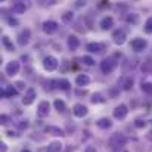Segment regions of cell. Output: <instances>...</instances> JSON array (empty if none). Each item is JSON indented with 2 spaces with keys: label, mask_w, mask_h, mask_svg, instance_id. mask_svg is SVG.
Instances as JSON below:
<instances>
[{
  "label": "cell",
  "mask_w": 152,
  "mask_h": 152,
  "mask_svg": "<svg viewBox=\"0 0 152 152\" xmlns=\"http://www.w3.org/2000/svg\"><path fill=\"white\" fill-rule=\"evenodd\" d=\"M126 143H127V136H124L123 133H114L108 139V146L114 152H118L121 148H124Z\"/></svg>",
  "instance_id": "6da1fadb"
},
{
  "label": "cell",
  "mask_w": 152,
  "mask_h": 152,
  "mask_svg": "<svg viewBox=\"0 0 152 152\" xmlns=\"http://www.w3.org/2000/svg\"><path fill=\"white\" fill-rule=\"evenodd\" d=\"M118 66V61L114 59V58H106L101 62V71L103 74H111L117 69Z\"/></svg>",
  "instance_id": "7a4b0ae2"
},
{
  "label": "cell",
  "mask_w": 152,
  "mask_h": 152,
  "mask_svg": "<svg viewBox=\"0 0 152 152\" xmlns=\"http://www.w3.org/2000/svg\"><path fill=\"white\" fill-rule=\"evenodd\" d=\"M112 40H114V43H115L117 46L124 45V43H126V40H127V31H126V30H123V28L115 30V31L112 33Z\"/></svg>",
  "instance_id": "3957f363"
},
{
  "label": "cell",
  "mask_w": 152,
  "mask_h": 152,
  "mask_svg": "<svg viewBox=\"0 0 152 152\" xmlns=\"http://www.w3.org/2000/svg\"><path fill=\"white\" fill-rule=\"evenodd\" d=\"M30 39H31V30H30V28L22 30V31L18 34V37H16L18 45H19L21 48H25V46L30 43Z\"/></svg>",
  "instance_id": "277c9868"
},
{
  "label": "cell",
  "mask_w": 152,
  "mask_h": 152,
  "mask_svg": "<svg viewBox=\"0 0 152 152\" xmlns=\"http://www.w3.org/2000/svg\"><path fill=\"white\" fill-rule=\"evenodd\" d=\"M19 69H21L19 62H18V61H10V62H7V65H6V68H4V72H6V75L13 77V75H16V74L19 72Z\"/></svg>",
  "instance_id": "5b68a950"
},
{
  "label": "cell",
  "mask_w": 152,
  "mask_h": 152,
  "mask_svg": "<svg viewBox=\"0 0 152 152\" xmlns=\"http://www.w3.org/2000/svg\"><path fill=\"white\" fill-rule=\"evenodd\" d=\"M130 45H132V49L134 52H143L146 48H148V40H146V39L137 37V39H133Z\"/></svg>",
  "instance_id": "8992f818"
},
{
  "label": "cell",
  "mask_w": 152,
  "mask_h": 152,
  "mask_svg": "<svg viewBox=\"0 0 152 152\" xmlns=\"http://www.w3.org/2000/svg\"><path fill=\"white\" fill-rule=\"evenodd\" d=\"M58 65H59V62H58V59L55 58V56H46L45 59H43V68L46 69V71H55L56 68H58Z\"/></svg>",
  "instance_id": "52a82bcc"
},
{
  "label": "cell",
  "mask_w": 152,
  "mask_h": 152,
  "mask_svg": "<svg viewBox=\"0 0 152 152\" xmlns=\"http://www.w3.org/2000/svg\"><path fill=\"white\" fill-rule=\"evenodd\" d=\"M50 112V103L48 101H42L37 106V117L39 118H46Z\"/></svg>",
  "instance_id": "ba28073f"
},
{
  "label": "cell",
  "mask_w": 152,
  "mask_h": 152,
  "mask_svg": "<svg viewBox=\"0 0 152 152\" xmlns=\"http://www.w3.org/2000/svg\"><path fill=\"white\" fill-rule=\"evenodd\" d=\"M58 22L56 21H53V19H49V21H45L43 22V25H42V30L46 33V34H49V36H52V34H55L56 31H58Z\"/></svg>",
  "instance_id": "9c48e42d"
},
{
  "label": "cell",
  "mask_w": 152,
  "mask_h": 152,
  "mask_svg": "<svg viewBox=\"0 0 152 152\" xmlns=\"http://www.w3.org/2000/svg\"><path fill=\"white\" fill-rule=\"evenodd\" d=\"M114 118H117V120H124L126 117H127V114H129V108H127V105H124V103H120L118 106H115V109H114Z\"/></svg>",
  "instance_id": "30bf717a"
},
{
  "label": "cell",
  "mask_w": 152,
  "mask_h": 152,
  "mask_svg": "<svg viewBox=\"0 0 152 152\" xmlns=\"http://www.w3.org/2000/svg\"><path fill=\"white\" fill-rule=\"evenodd\" d=\"M36 98H37L36 90H34L33 87H30V89L25 90V95H24V98H22V103H24L25 106H28V105H31L33 102L36 101Z\"/></svg>",
  "instance_id": "8fae6325"
},
{
  "label": "cell",
  "mask_w": 152,
  "mask_h": 152,
  "mask_svg": "<svg viewBox=\"0 0 152 152\" xmlns=\"http://www.w3.org/2000/svg\"><path fill=\"white\" fill-rule=\"evenodd\" d=\"M87 112H89V109H87V106L83 105V103H75V105L72 106V114H74L77 118H83V117H86Z\"/></svg>",
  "instance_id": "7c38bea8"
},
{
  "label": "cell",
  "mask_w": 152,
  "mask_h": 152,
  "mask_svg": "<svg viewBox=\"0 0 152 152\" xmlns=\"http://www.w3.org/2000/svg\"><path fill=\"white\" fill-rule=\"evenodd\" d=\"M66 45H68L69 50H77V49L80 48V40H78L77 36L71 34V36H68V39H66Z\"/></svg>",
  "instance_id": "4fadbf2b"
},
{
  "label": "cell",
  "mask_w": 152,
  "mask_h": 152,
  "mask_svg": "<svg viewBox=\"0 0 152 152\" xmlns=\"http://www.w3.org/2000/svg\"><path fill=\"white\" fill-rule=\"evenodd\" d=\"M89 83H90V77H89L87 74H78V75L75 77V84H77L78 87L89 86Z\"/></svg>",
  "instance_id": "5bb4252c"
},
{
  "label": "cell",
  "mask_w": 152,
  "mask_h": 152,
  "mask_svg": "<svg viewBox=\"0 0 152 152\" xmlns=\"http://www.w3.org/2000/svg\"><path fill=\"white\" fill-rule=\"evenodd\" d=\"M99 25H101L102 30H105V31L111 30V28L114 27V18H112V16H105V18H102Z\"/></svg>",
  "instance_id": "9a60e30c"
},
{
  "label": "cell",
  "mask_w": 152,
  "mask_h": 152,
  "mask_svg": "<svg viewBox=\"0 0 152 152\" xmlns=\"http://www.w3.org/2000/svg\"><path fill=\"white\" fill-rule=\"evenodd\" d=\"M10 10H12L13 13L21 15V13H24V12L27 10V6H25V3H22V1H16V3H12Z\"/></svg>",
  "instance_id": "2e32d148"
},
{
  "label": "cell",
  "mask_w": 152,
  "mask_h": 152,
  "mask_svg": "<svg viewBox=\"0 0 152 152\" xmlns=\"http://www.w3.org/2000/svg\"><path fill=\"white\" fill-rule=\"evenodd\" d=\"M15 95H18V90H16V87L13 84L12 86H6V89L1 90V96L3 98H13Z\"/></svg>",
  "instance_id": "e0dca14e"
},
{
  "label": "cell",
  "mask_w": 152,
  "mask_h": 152,
  "mask_svg": "<svg viewBox=\"0 0 152 152\" xmlns=\"http://www.w3.org/2000/svg\"><path fill=\"white\" fill-rule=\"evenodd\" d=\"M86 50H89L90 53H101L103 50V45H101V43H87Z\"/></svg>",
  "instance_id": "ac0fdd59"
},
{
  "label": "cell",
  "mask_w": 152,
  "mask_h": 152,
  "mask_svg": "<svg viewBox=\"0 0 152 152\" xmlns=\"http://www.w3.org/2000/svg\"><path fill=\"white\" fill-rule=\"evenodd\" d=\"M96 126L102 129V130H108V129H111L112 127V121L109 120V118H99L98 121H96Z\"/></svg>",
  "instance_id": "d6986e66"
},
{
  "label": "cell",
  "mask_w": 152,
  "mask_h": 152,
  "mask_svg": "<svg viewBox=\"0 0 152 152\" xmlns=\"http://www.w3.org/2000/svg\"><path fill=\"white\" fill-rule=\"evenodd\" d=\"M61 21L64 24H71L74 21V12L72 10H65L62 15H61Z\"/></svg>",
  "instance_id": "ffe728a7"
},
{
  "label": "cell",
  "mask_w": 152,
  "mask_h": 152,
  "mask_svg": "<svg viewBox=\"0 0 152 152\" xmlns=\"http://www.w3.org/2000/svg\"><path fill=\"white\" fill-rule=\"evenodd\" d=\"M62 148H64V145H62L61 142L53 140L52 143H49V146H48V152H62Z\"/></svg>",
  "instance_id": "44dd1931"
},
{
  "label": "cell",
  "mask_w": 152,
  "mask_h": 152,
  "mask_svg": "<svg viewBox=\"0 0 152 152\" xmlns=\"http://www.w3.org/2000/svg\"><path fill=\"white\" fill-rule=\"evenodd\" d=\"M126 22H127V24H132V25H137V24L140 22V18H139L137 13H129V15L126 16Z\"/></svg>",
  "instance_id": "7402d4cb"
},
{
  "label": "cell",
  "mask_w": 152,
  "mask_h": 152,
  "mask_svg": "<svg viewBox=\"0 0 152 152\" xmlns=\"http://www.w3.org/2000/svg\"><path fill=\"white\" fill-rule=\"evenodd\" d=\"M133 84H134V80H133L132 77H126V78L121 81L123 90H132V89H133Z\"/></svg>",
  "instance_id": "603a6c76"
},
{
  "label": "cell",
  "mask_w": 152,
  "mask_h": 152,
  "mask_svg": "<svg viewBox=\"0 0 152 152\" xmlns=\"http://www.w3.org/2000/svg\"><path fill=\"white\" fill-rule=\"evenodd\" d=\"M1 43H3L4 49H6L7 52H13L15 50V46H13V43L10 42V39H9L7 36H3V37H1Z\"/></svg>",
  "instance_id": "cb8c5ba5"
},
{
  "label": "cell",
  "mask_w": 152,
  "mask_h": 152,
  "mask_svg": "<svg viewBox=\"0 0 152 152\" xmlns=\"http://www.w3.org/2000/svg\"><path fill=\"white\" fill-rule=\"evenodd\" d=\"M56 84H58V89H61V90H69V89H71V83H69L66 78H61V80H58Z\"/></svg>",
  "instance_id": "d4e9b609"
},
{
  "label": "cell",
  "mask_w": 152,
  "mask_h": 152,
  "mask_svg": "<svg viewBox=\"0 0 152 152\" xmlns=\"http://www.w3.org/2000/svg\"><path fill=\"white\" fill-rule=\"evenodd\" d=\"M46 132H49L50 134H53V136H64L65 134V132L62 130V129H59V127H53V126H49V127H46Z\"/></svg>",
  "instance_id": "484cf974"
},
{
  "label": "cell",
  "mask_w": 152,
  "mask_h": 152,
  "mask_svg": "<svg viewBox=\"0 0 152 152\" xmlns=\"http://www.w3.org/2000/svg\"><path fill=\"white\" fill-rule=\"evenodd\" d=\"M62 0H37V3L42 6V7H49V6H55V4H59Z\"/></svg>",
  "instance_id": "4316f807"
},
{
  "label": "cell",
  "mask_w": 152,
  "mask_h": 152,
  "mask_svg": "<svg viewBox=\"0 0 152 152\" xmlns=\"http://www.w3.org/2000/svg\"><path fill=\"white\" fill-rule=\"evenodd\" d=\"M53 105H55V109L58 112H65V109H66V103L64 101H61V99H56L53 102Z\"/></svg>",
  "instance_id": "83f0119b"
},
{
  "label": "cell",
  "mask_w": 152,
  "mask_h": 152,
  "mask_svg": "<svg viewBox=\"0 0 152 152\" xmlns=\"http://www.w3.org/2000/svg\"><path fill=\"white\" fill-rule=\"evenodd\" d=\"M4 19H6V22H7L10 27H18V25H19V21H18L16 18H13L12 15H4Z\"/></svg>",
  "instance_id": "f1b7e54d"
},
{
  "label": "cell",
  "mask_w": 152,
  "mask_h": 152,
  "mask_svg": "<svg viewBox=\"0 0 152 152\" xmlns=\"http://www.w3.org/2000/svg\"><path fill=\"white\" fill-rule=\"evenodd\" d=\"M90 101H92V103H103L106 99L103 98L102 93H93V96L90 98Z\"/></svg>",
  "instance_id": "f546056e"
},
{
  "label": "cell",
  "mask_w": 152,
  "mask_h": 152,
  "mask_svg": "<svg viewBox=\"0 0 152 152\" xmlns=\"http://www.w3.org/2000/svg\"><path fill=\"white\" fill-rule=\"evenodd\" d=\"M142 72H145V74H148V72H151L152 71V61L151 59H148V61H145L143 64H142Z\"/></svg>",
  "instance_id": "4dcf8cb0"
},
{
  "label": "cell",
  "mask_w": 152,
  "mask_h": 152,
  "mask_svg": "<svg viewBox=\"0 0 152 152\" xmlns=\"http://www.w3.org/2000/svg\"><path fill=\"white\" fill-rule=\"evenodd\" d=\"M140 89H142V92H143V93H146V95H152V83H148V81L142 83V84H140Z\"/></svg>",
  "instance_id": "1f68e13d"
},
{
  "label": "cell",
  "mask_w": 152,
  "mask_h": 152,
  "mask_svg": "<svg viewBox=\"0 0 152 152\" xmlns=\"http://www.w3.org/2000/svg\"><path fill=\"white\" fill-rule=\"evenodd\" d=\"M81 61H83V64L87 65V66H93V65H95V59H93L92 56H89V55H84V56L81 58Z\"/></svg>",
  "instance_id": "d6a6232c"
},
{
  "label": "cell",
  "mask_w": 152,
  "mask_h": 152,
  "mask_svg": "<svg viewBox=\"0 0 152 152\" xmlns=\"http://www.w3.org/2000/svg\"><path fill=\"white\" fill-rule=\"evenodd\" d=\"M143 31L146 34H152V16H149L145 22V27H143Z\"/></svg>",
  "instance_id": "836d02e7"
},
{
  "label": "cell",
  "mask_w": 152,
  "mask_h": 152,
  "mask_svg": "<svg viewBox=\"0 0 152 152\" xmlns=\"http://www.w3.org/2000/svg\"><path fill=\"white\" fill-rule=\"evenodd\" d=\"M13 86L16 87V90H18V92H22V90H25V83H24V81H21V80L15 81V83H13Z\"/></svg>",
  "instance_id": "e575fe53"
},
{
  "label": "cell",
  "mask_w": 152,
  "mask_h": 152,
  "mask_svg": "<svg viewBox=\"0 0 152 152\" xmlns=\"http://www.w3.org/2000/svg\"><path fill=\"white\" fill-rule=\"evenodd\" d=\"M9 121H10V117H9V115H4V114H3V115L0 117V124H1V126L9 124Z\"/></svg>",
  "instance_id": "d590c367"
},
{
  "label": "cell",
  "mask_w": 152,
  "mask_h": 152,
  "mask_svg": "<svg viewBox=\"0 0 152 152\" xmlns=\"http://www.w3.org/2000/svg\"><path fill=\"white\" fill-rule=\"evenodd\" d=\"M134 126H136L137 129H143V127L146 126V121H145V120H136V121H134Z\"/></svg>",
  "instance_id": "8d00e7d4"
},
{
  "label": "cell",
  "mask_w": 152,
  "mask_h": 152,
  "mask_svg": "<svg viewBox=\"0 0 152 152\" xmlns=\"http://www.w3.org/2000/svg\"><path fill=\"white\" fill-rule=\"evenodd\" d=\"M18 127H19V130H24V129H27V127H28V121L25 120V121H21V123H18Z\"/></svg>",
  "instance_id": "74e56055"
},
{
  "label": "cell",
  "mask_w": 152,
  "mask_h": 152,
  "mask_svg": "<svg viewBox=\"0 0 152 152\" xmlns=\"http://www.w3.org/2000/svg\"><path fill=\"white\" fill-rule=\"evenodd\" d=\"M86 3H87L86 0H77V1H75V7H78V9H80V7L86 6Z\"/></svg>",
  "instance_id": "f35d334b"
},
{
  "label": "cell",
  "mask_w": 152,
  "mask_h": 152,
  "mask_svg": "<svg viewBox=\"0 0 152 152\" xmlns=\"http://www.w3.org/2000/svg\"><path fill=\"white\" fill-rule=\"evenodd\" d=\"M75 95H77V96H86V95H87V90H86V89H84V90H83V89H78V90L75 92Z\"/></svg>",
  "instance_id": "ab89813d"
},
{
  "label": "cell",
  "mask_w": 152,
  "mask_h": 152,
  "mask_svg": "<svg viewBox=\"0 0 152 152\" xmlns=\"http://www.w3.org/2000/svg\"><path fill=\"white\" fill-rule=\"evenodd\" d=\"M105 7H109V1H101L99 9H105Z\"/></svg>",
  "instance_id": "60d3db41"
},
{
  "label": "cell",
  "mask_w": 152,
  "mask_h": 152,
  "mask_svg": "<svg viewBox=\"0 0 152 152\" xmlns=\"http://www.w3.org/2000/svg\"><path fill=\"white\" fill-rule=\"evenodd\" d=\"M0 152H7V145L6 143H0Z\"/></svg>",
  "instance_id": "b9f144b4"
},
{
  "label": "cell",
  "mask_w": 152,
  "mask_h": 152,
  "mask_svg": "<svg viewBox=\"0 0 152 152\" xmlns=\"http://www.w3.org/2000/svg\"><path fill=\"white\" fill-rule=\"evenodd\" d=\"M109 93H111V96H112V98H117L118 90H117V89H111V90H109Z\"/></svg>",
  "instance_id": "7bdbcfd3"
},
{
  "label": "cell",
  "mask_w": 152,
  "mask_h": 152,
  "mask_svg": "<svg viewBox=\"0 0 152 152\" xmlns=\"http://www.w3.org/2000/svg\"><path fill=\"white\" fill-rule=\"evenodd\" d=\"M84 152H98V149L93 148V146H87V148L84 149Z\"/></svg>",
  "instance_id": "ee69618b"
},
{
  "label": "cell",
  "mask_w": 152,
  "mask_h": 152,
  "mask_svg": "<svg viewBox=\"0 0 152 152\" xmlns=\"http://www.w3.org/2000/svg\"><path fill=\"white\" fill-rule=\"evenodd\" d=\"M16 1H22V3H25V0H12V3H16Z\"/></svg>",
  "instance_id": "f6af8a7d"
},
{
  "label": "cell",
  "mask_w": 152,
  "mask_h": 152,
  "mask_svg": "<svg viewBox=\"0 0 152 152\" xmlns=\"http://www.w3.org/2000/svg\"><path fill=\"white\" fill-rule=\"evenodd\" d=\"M21 152H31V151H28V149H22Z\"/></svg>",
  "instance_id": "bcb514c9"
},
{
  "label": "cell",
  "mask_w": 152,
  "mask_h": 152,
  "mask_svg": "<svg viewBox=\"0 0 152 152\" xmlns=\"http://www.w3.org/2000/svg\"><path fill=\"white\" fill-rule=\"evenodd\" d=\"M0 1H4V0H0Z\"/></svg>",
  "instance_id": "7dc6e473"
}]
</instances>
